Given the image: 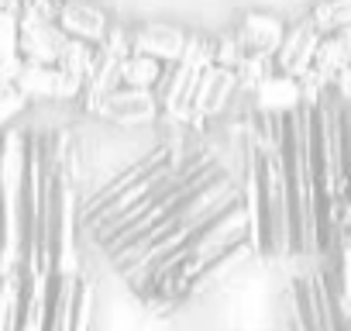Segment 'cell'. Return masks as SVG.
I'll return each mask as SVG.
<instances>
[{"label": "cell", "mask_w": 351, "mask_h": 331, "mask_svg": "<svg viewBox=\"0 0 351 331\" xmlns=\"http://www.w3.org/2000/svg\"><path fill=\"white\" fill-rule=\"evenodd\" d=\"M334 97H337L344 107H351V66H348V69H344V73L334 80Z\"/></svg>", "instance_id": "603a6c76"}, {"label": "cell", "mask_w": 351, "mask_h": 331, "mask_svg": "<svg viewBox=\"0 0 351 331\" xmlns=\"http://www.w3.org/2000/svg\"><path fill=\"white\" fill-rule=\"evenodd\" d=\"M162 111V100L155 90H131V87H121L114 90L110 97H104L93 114L114 121V124H124V128H138V124H152Z\"/></svg>", "instance_id": "277c9868"}, {"label": "cell", "mask_w": 351, "mask_h": 331, "mask_svg": "<svg viewBox=\"0 0 351 331\" xmlns=\"http://www.w3.org/2000/svg\"><path fill=\"white\" fill-rule=\"evenodd\" d=\"M76 331H93V286L83 279L80 290V317H76Z\"/></svg>", "instance_id": "7402d4cb"}, {"label": "cell", "mask_w": 351, "mask_h": 331, "mask_svg": "<svg viewBox=\"0 0 351 331\" xmlns=\"http://www.w3.org/2000/svg\"><path fill=\"white\" fill-rule=\"evenodd\" d=\"M272 73H276V59H269V56H245L241 66L234 69V80H238V90L255 93Z\"/></svg>", "instance_id": "e0dca14e"}, {"label": "cell", "mask_w": 351, "mask_h": 331, "mask_svg": "<svg viewBox=\"0 0 351 331\" xmlns=\"http://www.w3.org/2000/svg\"><path fill=\"white\" fill-rule=\"evenodd\" d=\"M252 104L258 111V117H276V121H286L293 117L300 107H306L303 100V83L286 76V73H272L255 93H252Z\"/></svg>", "instance_id": "ba28073f"}, {"label": "cell", "mask_w": 351, "mask_h": 331, "mask_svg": "<svg viewBox=\"0 0 351 331\" xmlns=\"http://www.w3.org/2000/svg\"><path fill=\"white\" fill-rule=\"evenodd\" d=\"M286 32H289V25L282 18L262 14V11H248L241 18L234 38L241 42V49L248 56H269V59H276L279 49H282V42H286Z\"/></svg>", "instance_id": "30bf717a"}, {"label": "cell", "mask_w": 351, "mask_h": 331, "mask_svg": "<svg viewBox=\"0 0 351 331\" xmlns=\"http://www.w3.org/2000/svg\"><path fill=\"white\" fill-rule=\"evenodd\" d=\"M286 166L293 187V218L300 252H324L320 235V187H317V155H313V107H300L286 117Z\"/></svg>", "instance_id": "7a4b0ae2"}, {"label": "cell", "mask_w": 351, "mask_h": 331, "mask_svg": "<svg viewBox=\"0 0 351 331\" xmlns=\"http://www.w3.org/2000/svg\"><path fill=\"white\" fill-rule=\"evenodd\" d=\"M21 56V14L0 11V62Z\"/></svg>", "instance_id": "ac0fdd59"}, {"label": "cell", "mask_w": 351, "mask_h": 331, "mask_svg": "<svg viewBox=\"0 0 351 331\" xmlns=\"http://www.w3.org/2000/svg\"><path fill=\"white\" fill-rule=\"evenodd\" d=\"M0 11H18L21 14V0H0Z\"/></svg>", "instance_id": "cb8c5ba5"}, {"label": "cell", "mask_w": 351, "mask_h": 331, "mask_svg": "<svg viewBox=\"0 0 351 331\" xmlns=\"http://www.w3.org/2000/svg\"><path fill=\"white\" fill-rule=\"evenodd\" d=\"M341 38H344V45H348V52H351V28H348V32H341Z\"/></svg>", "instance_id": "d4e9b609"}, {"label": "cell", "mask_w": 351, "mask_h": 331, "mask_svg": "<svg viewBox=\"0 0 351 331\" xmlns=\"http://www.w3.org/2000/svg\"><path fill=\"white\" fill-rule=\"evenodd\" d=\"M245 56H248V52L241 49V42H238L234 35H224V38L214 42V66H221V69H231V73H234Z\"/></svg>", "instance_id": "ffe728a7"}, {"label": "cell", "mask_w": 351, "mask_h": 331, "mask_svg": "<svg viewBox=\"0 0 351 331\" xmlns=\"http://www.w3.org/2000/svg\"><path fill=\"white\" fill-rule=\"evenodd\" d=\"M18 90L32 100V104H66V100H80L86 93V87L73 76H66L59 66H25Z\"/></svg>", "instance_id": "3957f363"}, {"label": "cell", "mask_w": 351, "mask_h": 331, "mask_svg": "<svg viewBox=\"0 0 351 331\" xmlns=\"http://www.w3.org/2000/svg\"><path fill=\"white\" fill-rule=\"evenodd\" d=\"M59 28L76 38V42H90V45H104L110 35V18L100 4L93 0H62V14H59Z\"/></svg>", "instance_id": "9c48e42d"}, {"label": "cell", "mask_w": 351, "mask_h": 331, "mask_svg": "<svg viewBox=\"0 0 351 331\" xmlns=\"http://www.w3.org/2000/svg\"><path fill=\"white\" fill-rule=\"evenodd\" d=\"M190 38L193 35H186L183 28H176L169 21H152V25H141L134 32V52L152 56V59H158L162 66L172 69V66L183 62V56L190 49Z\"/></svg>", "instance_id": "52a82bcc"}, {"label": "cell", "mask_w": 351, "mask_h": 331, "mask_svg": "<svg viewBox=\"0 0 351 331\" xmlns=\"http://www.w3.org/2000/svg\"><path fill=\"white\" fill-rule=\"evenodd\" d=\"M28 104H32V100H28L18 87H0V135L14 128V121L28 111Z\"/></svg>", "instance_id": "d6986e66"}, {"label": "cell", "mask_w": 351, "mask_h": 331, "mask_svg": "<svg viewBox=\"0 0 351 331\" xmlns=\"http://www.w3.org/2000/svg\"><path fill=\"white\" fill-rule=\"evenodd\" d=\"M320 42H324V35L317 32V25L310 21V14H306L303 21L289 25L286 42H282L279 56H276V73H286V76H293V80H303V76L313 69V62H317Z\"/></svg>", "instance_id": "8992f818"}, {"label": "cell", "mask_w": 351, "mask_h": 331, "mask_svg": "<svg viewBox=\"0 0 351 331\" xmlns=\"http://www.w3.org/2000/svg\"><path fill=\"white\" fill-rule=\"evenodd\" d=\"M21 11H25V14H35V18H42V21H56V25H59L62 0H21Z\"/></svg>", "instance_id": "44dd1931"}, {"label": "cell", "mask_w": 351, "mask_h": 331, "mask_svg": "<svg viewBox=\"0 0 351 331\" xmlns=\"http://www.w3.org/2000/svg\"><path fill=\"white\" fill-rule=\"evenodd\" d=\"M21 293H25V269L14 276H0V331H18Z\"/></svg>", "instance_id": "9a60e30c"}, {"label": "cell", "mask_w": 351, "mask_h": 331, "mask_svg": "<svg viewBox=\"0 0 351 331\" xmlns=\"http://www.w3.org/2000/svg\"><path fill=\"white\" fill-rule=\"evenodd\" d=\"M97 66H100V45L76 42V38H69V42H66L62 59H59V69H62L66 76H73V80H80V83L86 87V83L93 80Z\"/></svg>", "instance_id": "4fadbf2b"}, {"label": "cell", "mask_w": 351, "mask_h": 331, "mask_svg": "<svg viewBox=\"0 0 351 331\" xmlns=\"http://www.w3.org/2000/svg\"><path fill=\"white\" fill-rule=\"evenodd\" d=\"M310 21L317 25V32L327 35H341L351 28V0H320L310 11Z\"/></svg>", "instance_id": "2e32d148"}, {"label": "cell", "mask_w": 351, "mask_h": 331, "mask_svg": "<svg viewBox=\"0 0 351 331\" xmlns=\"http://www.w3.org/2000/svg\"><path fill=\"white\" fill-rule=\"evenodd\" d=\"M165 73L169 66H162L158 59L152 56H141V52H131L124 62H121V87H131V90H155L165 83Z\"/></svg>", "instance_id": "7c38bea8"}, {"label": "cell", "mask_w": 351, "mask_h": 331, "mask_svg": "<svg viewBox=\"0 0 351 331\" xmlns=\"http://www.w3.org/2000/svg\"><path fill=\"white\" fill-rule=\"evenodd\" d=\"M348 66H351V52H348L344 38H341V35H327V38L320 42V49H317L313 73H317L324 83H330V90H334V80H337Z\"/></svg>", "instance_id": "5bb4252c"}, {"label": "cell", "mask_w": 351, "mask_h": 331, "mask_svg": "<svg viewBox=\"0 0 351 331\" xmlns=\"http://www.w3.org/2000/svg\"><path fill=\"white\" fill-rule=\"evenodd\" d=\"M69 35L56 21H42L21 11V59L32 66H59Z\"/></svg>", "instance_id": "5b68a950"}, {"label": "cell", "mask_w": 351, "mask_h": 331, "mask_svg": "<svg viewBox=\"0 0 351 331\" xmlns=\"http://www.w3.org/2000/svg\"><path fill=\"white\" fill-rule=\"evenodd\" d=\"M255 162L262 190V255H296V218H293V187L286 166V121L258 117Z\"/></svg>", "instance_id": "6da1fadb"}, {"label": "cell", "mask_w": 351, "mask_h": 331, "mask_svg": "<svg viewBox=\"0 0 351 331\" xmlns=\"http://www.w3.org/2000/svg\"><path fill=\"white\" fill-rule=\"evenodd\" d=\"M234 93H238V80H234V73H231V69H221V66H210V69L204 73L197 93H193L190 121H193V124L210 121L214 114H221V111L231 104Z\"/></svg>", "instance_id": "8fae6325"}]
</instances>
